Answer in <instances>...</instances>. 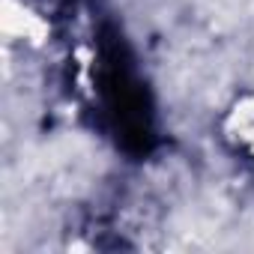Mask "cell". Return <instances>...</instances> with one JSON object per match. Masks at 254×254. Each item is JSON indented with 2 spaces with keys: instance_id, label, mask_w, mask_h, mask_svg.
<instances>
[{
  "instance_id": "cell-1",
  "label": "cell",
  "mask_w": 254,
  "mask_h": 254,
  "mask_svg": "<svg viewBox=\"0 0 254 254\" xmlns=\"http://www.w3.org/2000/svg\"><path fill=\"white\" fill-rule=\"evenodd\" d=\"M96 90L117 141L129 153H147L156 141L150 90L132 48L117 27H105L96 42Z\"/></svg>"
}]
</instances>
